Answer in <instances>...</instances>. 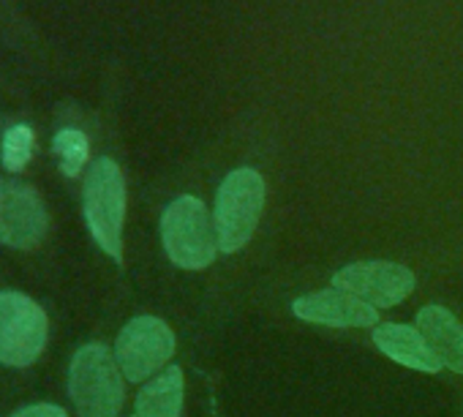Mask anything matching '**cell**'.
<instances>
[{
    "instance_id": "6da1fadb",
    "label": "cell",
    "mask_w": 463,
    "mask_h": 417,
    "mask_svg": "<svg viewBox=\"0 0 463 417\" xmlns=\"http://www.w3.org/2000/svg\"><path fill=\"white\" fill-rule=\"evenodd\" d=\"M265 196H268L265 177L251 166L232 169L221 180L215 194V211H213L221 254H235L254 238L265 211Z\"/></svg>"
},
{
    "instance_id": "7a4b0ae2",
    "label": "cell",
    "mask_w": 463,
    "mask_h": 417,
    "mask_svg": "<svg viewBox=\"0 0 463 417\" xmlns=\"http://www.w3.org/2000/svg\"><path fill=\"white\" fill-rule=\"evenodd\" d=\"M82 213L93 241L115 262L123 260V219H126V177L123 169L101 156L90 164L82 188Z\"/></svg>"
},
{
    "instance_id": "3957f363",
    "label": "cell",
    "mask_w": 463,
    "mask_h": 417,
    "mask_svg": "<svg viewBox=\"0 0 463 417\" xmlns=\"http://www.w3.org/2000/svg\"><path fill=\"white\" fill-rule=\"evenodd\" d=\"M69 393L80 417H118L126 387L115 355L104 344H85L69 365Z\"/></svg>"
},
{
    "instance_id": "277c9868",
    "label": "cell",
    "mask_w": 463,
    "mask_h": 417,
    "mask_svg": "<svg viewBox=\"0 0 463 417\" xmlns=\"http://www.w3.org/2000/svg\"><path fill=\"white\" fill-rule=\"evenodd\" d=\"M161 241L166 257L183 270H202L218 257L215 224L202 199L183 194L166 204L161 216Z\"/></svg>"
},
{
    "instance_id": "5b68a950",
    "label": "cell",
    "mask_w": 463,
    "mask_h": 417,
    "mask_svg": "<svg viewBox=\"0 0 463 417\" xmlns=\"http://www.w3.org/2000/svg\"><path fill=\"white\" fill-rule=\"evenodd\" d=\"M50 336L44 308L23 292H0V363L9 368L33 365Z\"/></svg>"
},
{
    "instance_id": "8992f818",
    "label": "cell",
    "mask_w": 463,
    "mask_h": 417,
    "mask_svg": "<svg viewBox=\"0 0 463 417\" xmlns=\"http://www.w3.org/2000/svg\"><path fill=\"white\" fill-rule=\"evenodd\" d=\"M50 230V216L42 194L20 180L0 177V243L31 251L42 246Z\"/></svg>"
},
{
    "instance_id": "52a82bcc",
    "label": "cell",
    "mask_w": 463,
    "mask_h": 417,
    "mask_svg": "<svg viewBox=\"0 0 463 417\" xmlns=\"http://www.w3.org/2000/svg\"><path fill=\"white\" fill-rule=\"evenodd\" d=\"M175 355V333L158 317H137L131 319L118 341L115 360L128 382H145Z\"/></svg>"
},
{
    "instance_id": "ba28073f",
    "label": "cell",
    "mask_w": 463,
    "mask_h": 417,
    "mask_svg": "<svg viewBox=\"0 0 463 417\" xmlns=\"http://www.w3.org/2000/svg\"><path fill=\"white\" fill-rule=\"evenodd\" d=\"M333 287L365 300L373 308H392L414 292L417 279L409 268L398 262L376 260V262H354L341 268L333 276Z\"/></svg>"
},
{
    "instance_id": "9c48e42d",
    "label": "cell",
    "mask_w": 463,
    "mask_h": 417,
    "mask_svg": "<svg viewBox=\"0 0 463 417\" xmlns=\"http://www.w3.org/2000/svg\"><path fill=\"white\" fill-rule=\"evenodd\" d=\"M292 314L303 322L327 327H371L373 322H379V311L373 306L338 287L298 298L292 303Z\"/></svg>"
},
{
    "instance_id": "30bf717a",
    "label": "cell",
    "mask_w": 463,
    "mask_h": 417,
    "mask_svg": "<svg viewBox=\"0 0 463 417\" xmlns=\"http://www.w3.org/2000/svg\"><path fill=\"white\" fill-rule=\"evenodd\" d=\"M373 344L392 357L395 363L422 371V374H436L441 368V360L436 357V352L428 346V341L422 338V333L411 325H395V322H384L373 327Z\"/></svg>"
},
{
    "instance_id": "8fae6325",
    "label": "cell",
    "mask_w": 463,
    "mask_h": 417,
    "mask_svg": "<svg viewBox=\"0 0 463 417\" xmlns=\"http://www.w3.org/2000/svg\"><path fill=\"white\" fill-rule=\"evenodd\" d=\"M417 330L436 352L441 365L463 374V325L444 306H425L417 311Z\"/></svg>"
},
{
    "instance_id": "7c38bea8",
    "label": "cell",
    "mask_w": 463,
    "mask_h": 417,
    "mask_svg": "<svg viewBox=\"0 0 463 417\" xmlns=\"http://www.w3.org/2000/svg\"><path fill=\"white\" fill-rule=\"evenodd\" d=\"M183 409V371L180 365H166L156 379H150L134 406V417H180Z\"/></svg>"
},
{
    "instance_id": "4fadbf2b",
    "label": "cell",
    "mask_w": 463,
    "mask_h": 417,
    "mask_svg": "<svg viewBox=\"0 0 463 417\" xmlns=\"http://www.w3.org/2000/svg\"><path fill=\"white\" fill-rule=\"evenodd\" d=\"M55 156L61 158V169L66 177H77L90 156V142L80 128H61L52 139Z\"/></svg>"
},
{
    "instance_id": "5bb4252c",
    "label": "cell",
    "mask_w": 463,
    "mask_h": 417,
    "mask_svg": "<svg viewBox=\"0 0 463 417\" xmlns=\"http://www.w3.org/2000/svg\"><path fill=\"white\" fill-rule=\"evenodd\" d=\"M33 145H36V134L31 126L17 123L9 126L4 134V145H0V158H4V166L9 172H23L31 158H33Z\"/></svg>"
},
{
    "instance_id": "9a60e30c",
    "label": "cell",
    "mask_w": 463,
    "mask_h": 417,
    "mask_svg": "<svg viewBox=\"0 0 463 417\" xmlns=\"http://www.w3.org/2000/svg\"><path fill=\"white\" fill-rule=\"evenodd\" d=\"M12 417H69L66 409L55 406V403H31L20 412H14Z\"/></svg>"
}]
</instances>
